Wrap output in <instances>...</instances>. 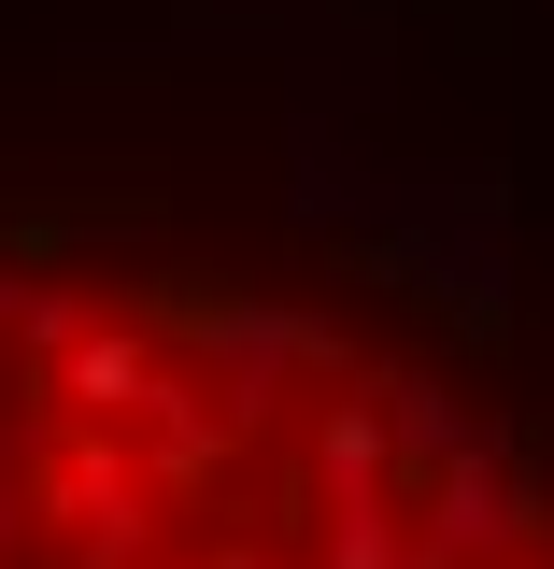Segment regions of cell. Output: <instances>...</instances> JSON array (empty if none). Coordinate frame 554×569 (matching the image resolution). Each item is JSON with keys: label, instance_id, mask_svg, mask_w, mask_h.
I'll return each mask as SVG.
<instances>
[{"label": "cell", "instance_id": "1", "mask_svg": "<svg viewBox=\"0 0 554 569\" xmlns=\"http://www.w3.org/2000/svg\"><path fill=\"white\" fill-rule=\"evenodd\" d=\"M0 569H554V456L299 284L0 228Z\"/></svg>", "mask_w": 554, "mask_h": 569}]
</instances>
